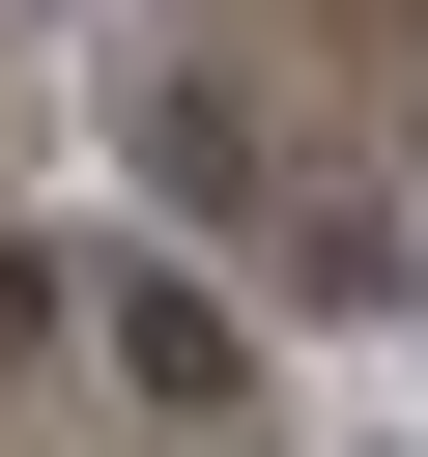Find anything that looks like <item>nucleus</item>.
<instances>
[{"label":"nucleus","instance_id":"f03ea898","mask_svg":"<svg viewBox=\"0 0 428 457\" xmlns=\"http://www.w3.org/2000/svg\"><path fill=\"white\" fill-rule=\"evenodd\" d=\"M371 457H428V428H371Z\"/></svg>","mask_w":428,"mask_h":457},{"label":"nucleus","instance_id":"f257e3e1","mask_svg":"<svg viewBox=\"0 0 428 457\" xmlns=\"http://www.w3.org/2000/svg\"><path fill=\"white\" fill-rule=\"evenodd\" d=\"M114 371H143V400H257V343H228L200 286H114Z\"/></svg>","mask_w":428,"mask_h":457}]
</instances>
